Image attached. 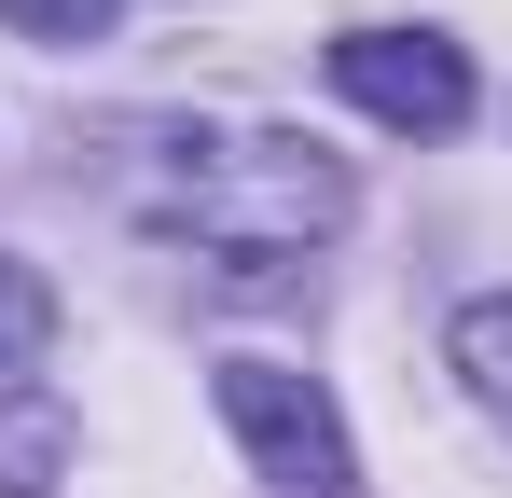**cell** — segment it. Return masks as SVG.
<instances>
[{
    "mask_svg": "<svg viewBox=\"0 0 512 498\" xmlns=\"http://www.w3.org/2000/svg\"><path fill=\"white\" fill-rule=\"evenodd\" d=\"M139 222L167 249H194L208 277L277 291L346 222V166L319 139H291V125H167L139 153Z\"/></svg>",
    "mask_w": 512,
    "mask_h": 498,
    "instance_id": "1",
    "label": "cell"
},
{
    "mask_svg": "<svg viewBox=\"0 0 512 498\" xmlns=\"http://www.w3.org/2000/svg\"><path fill=\"white\" fill-rule=\"evenodd\" d=\"M333 83L374 111V125H402V139L471 125V56H457L443 28H346V42H333Z\"/></svg>",
    "mask_w": 512,
    "mask_h": 498,
    "instance_id": "3",
    "label": "cell"
},
{
    "mask_svg": "<svg viewBox=\"0 0 512 498\" xmlns=\"http://www.w3.org/2000/svg\"><path fill=\"white\" fill-rule=\"evenodd\" d=\"M222 429L250 443L263 485H291V498H346V485H360L333 388H319V374H291V360H222Z\"/></svg>",
    "mask_w": 512,
    "mask_h": 498,
    "instance_id": "2",
    "label": "cell"
},
{
    "mask_svg": "<svg viewBox=\"0 0 512 498\" xmlns=\"http://www.w3.org/2000/svg\"><path fill=\"white\" fill-rule=\"evenodd\" d=\"M125 0H0V28H28V42H97Z\"/></svg>",
    "mask_w": 512,
    "mask_h": 498,
    "instance_id": "7",
    "label": "cell"
},
{
    "mask_svg": "<svg viewBox=\"0 0 512 498\" xmlns=\"http://www.w3.org/2000/svg\"><path fill=\"white\" fill-rule=\"evenodd\" d=\"M457 374H471V402L512 429V291H485V305H457Z\"/></svg>",
    "mask_w": 512,
    "mask_h": 498,
    "instance_id": "5",
    "label": "cell"
},
{
    "mask_svg": "<svg viewBox=\"0 0 512 498\" xmlns=\"http://www.w3.org/2000/svg\"><path fill=\"white\" fill-rule=\"evenodd\" d=\"M56 457H70V415H56V388H0V498H42L56 485Z\"/></svg>",
    "mask_w": 512,
    "mask_h": 498,
    "instance_id": "4",
    "label": "cell"
},
{
    "mask_svg": "<svg viewBox=\"0 0 512 498\" xmlns=\"http://www.w3.org/2000/svg\"><path fill=\"white\" fill-rule=\"evenodd\" d=\"M42 346H56V291H42V277H28V263L0 249V388H14V374H28Z\"/></svg>",
    "mask_w": 512,
    "mask_h": 498,
    "instance_id": "6",
    "label": "cell"
}]
</instances>
